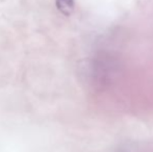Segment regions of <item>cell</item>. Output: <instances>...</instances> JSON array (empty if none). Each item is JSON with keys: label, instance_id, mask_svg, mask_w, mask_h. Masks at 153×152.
I'll return each mask as SVG.
<instances>
[{"label": "cell", "instance_id": "obj_1", "mask_svg": "<svg viewBox=\"0 0 153 152\" xmlns=\"http://www.w3.org/2000/svg\"><path fill=\"white\" fill-rule=\"evenodd\" d=\"M57 8L64 15H69L74 10V0H56Z\"/></svg>", "mask_w": 153, "mask_h": 152}]
</instances>
